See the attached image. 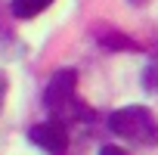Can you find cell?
<instances>
[{
    "instance_id": "obj_4",
    "label": "cell",
    "mask_w": 158,
    "mask_h": 155,
    "mask_svg": "<svg viewBox=\"0 0 158 155\" xmlns=\"http://www.w3.org/2000/svg\"><path fill=\"white\" fill-rule=\"evenodd\" d=\"M47 6H53V0H13V3H10V13H13L16 19H34V16H40Z\"/></svg>"
},
{
    "instance_id": "obj_6",
    "label": "cell",
    "mask_w": 158,
    "mask_h": 155,
    "mask_svg": "<svg viewBox=\"0 0 158 155\" xmlns=\"http://www.w3.org/2000/svg\"><path fill=\"white\" fill-rule=\"evenodd\" d=\"M3 99H6V74L0 71V109H3Z\"/></svg>"
},
{
    "instance_id": "obj_3",
    "label": "cell",
    "mask_w": 158,
    "mask_h": 155,
    "mask_svg": "<svg viewBox=\"0 0 158 155\" xmlns=\"http://www.w3.org/2000/svg\"><path fill=\"white\" fill-rule=\"evenodd\" d=\"M28 140L47 152H65L68 149V124L53 118V121H44V124H34L28 130Z\"/></svg>"
},
{
    "instance_id": "obj_1",
    "label": "cell",
    "mask_w": 158,
    "mask_h": 155,
    "mask_svg": "<svg viewBox=\"0 0 158 155\" xmlns=\"http://www.w3.org/2000/svg\"><path fill=\"white\" fill-rule=\"evenodd\" d=\"M44 106L50 109L53 118H59L65 124L93 118V112L87 109V103L77 96V74L71 68H62V71H56L50 78V84L44 90Z\"/></svg>"
},
{
    "instance_id": "obj_5",
    "label": "cell",
    "mask_w": 158,
    "mask_h": 155,
    "mask_svg": "<svg viewBox=\"0 0 158 155\" xmlns=\"http://www.w3.org/2000/svg\"><path fill=\"white\" fill-rule=\"evenodd\" d=\"M102 44L106 47H121V50H136V44L127 40L124 34H109V37H102Z\"/></svg>"
},
{
    "instance_id": "obj_7",
    "label": "cell",
    "mask_w": 158,
    "mask_h": 155,
    "mask_svg": "<svg viewBox=\"0 0 158 155\" xmlns=\"http://www.w3.org/2000/svg\"><path fill=\"white\" fill-rule=\"evenodd\" d=\"M130 3H146V0H130Z\"/></svg>"
},
{
    "instance_id": "obj_2",
    "label": "cell",
    "mask_w": 158,
    "mask_h": 155,
    "mask_svg": "<svg viewBox=\"0 0 158 155\" xmlns=\"http://www.w3.org/2000/svg\"><path fill=\"white\" fill-rule=\"evenodd\" d=\"M109 130L121 140H130L136 146H152L158 143V121L149 109L143 106H127L109 115Z\"/></svg>"
}]
</instances>
